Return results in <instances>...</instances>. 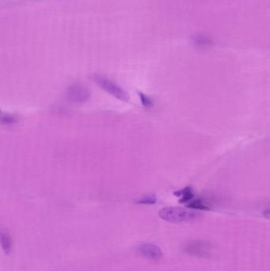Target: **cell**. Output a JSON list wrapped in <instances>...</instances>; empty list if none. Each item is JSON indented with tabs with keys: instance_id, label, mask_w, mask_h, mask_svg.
<instances>
[{
	"instance_id": "1",
	"label": "cell",
	"mask_w": 270,
	"mask_h": 271,
	"mask_svg": "<svg viewBox=\"0 0 270 271\" xmlns=\"http://www.w3.org/2000/svg\"><path fill=\"white\" fill-rule=\"evenodd\" d=\"M159 217L168 222L182 223L194 221L200 217L197 212L180 208V207H167L159 211Z\"/></svg>"
},
{
	"instance_id": "2",
	"label": "cell",
	"mask_w": 270,
	"mask_h": 271,
	"mask_svg": "<svg viewBox=\"0 0 270 271\" xmlns=\"http://www.w3.org/2000/svg\"><path fill=\"white\" fill-rule=\"evenodd\" d=\"M94 80L97 82L100 88H102L104 91L110 94L112 96L115 97L120 101H128L129 100V96L128 93L123 88H120L115 82L103 77L101 75H95Z\"/></svg>"
},
{
	"instance_id": "3",
	"label": "cell",
	"mask_w": 270,
	"mask_h": 271,
	"mask_svg": "<svg viewBox=\"0 0 270 271\" xmlns=\"http://www.w3.org/2000/svg\"><path fill=\"white\" fill-rule=\"evenodd\" d=\"M90 96V90L84 84H72L67 90V98L73 103H84L89 99Z\"/></svg>"
},
{
	"instance_id": "4",
	"label": "cell",
	"mask_w": 270,
	"mask_h": 271,
	"mask_svg": "<svg viewBox=\"0 0 270 271\" xmlns=\"http://www.w3.org/2000/svg\"><path fill=\"white\" fill-rule=\"evenodd\" d=\"M211 249V245L209 242L202 240H196L191 242L185 247V252L192 256L198 257H207Z\"/></svg>"
},
{
	"instance_id": "5",
	"label": "cell",
	"mask_w": 270,
	"mask_h": 271,
	"mask_svg": "<svg viewBox=\"0 0 270 271\" xmlns=\"http://www.w3.org/2000/svg\"><path fill=\"white\" fill-rule=\"evenodd\" d=\"M138 252L145 258L153 261H159L163 256L162 251L159 247L151 243H143L138 247Z\"/></svg>"
},
{
	"instance_id": "6",
	"label": "cell",
	"mask_w": 270,
	"mask_h": 271,
	"mask_svg": "<svg viewBox=\"0 0 270 271\" xmlns=\"http://www.w3.org/2000/svg\"><path fill=\"white\" fill-rule=\"evenodd\" d=\"M174 194L181 198V199L179 200L180 203H186L194 198V193H193V190L190 186H186L181 191H176Z\"/></svg>"
},
{
	"instance_id": "7",
	"label": "cell",
	"mask_w": 270,
	"mask_h": 271,
	"mask_svg": "<svg viewBox=\"0 0 270 271\" xmlns=\"http://www.w3.org/2000/svg\"><path fill=\"white\" fill-rule=\"evenodd\" d=\"M194 44L199 47H206L213 44V40L210 37L204 35H197L194 37Z\"/></svg>"
},
{
	"instance_id": "8",
	"label": "cell",
	"mask_w": 270,
	"mask_h": 271,
	"mask_svg": "<svg viewBox=\"0 0 270 271\" xmlns=\"http://www.w3.org/2000/svg\"><path fill=\"white\" fill-rule=\"evenodd\" d=\"M1 243H2L3 249L6 253H9L11 249V241L10 236L7 233L3 230L1 232Z\"/></svg>"
},
{
	"instance_id": "9",
	"label": "cell",
	"mask_w": 270,
	"mask_h": 271,
	"mask_svg": "<svg viewBox=\"0 0 270 271\" xmlns=\"http://www.w3.org/2000/svg\"><path fill=\"white\" fill-rule=\"evenodd\" d=\"M187 207L192 210H210L207 205H204V202H203L201 200H194V201H191V202L189 203Z\"/></svg>"
},
{
	"instance_id": "10",
	"label": "cell",
	"mask_w": 270,
	"mask_h": 271,
	"mask_svg": "<svg viewBox=\"0 0 270 271\" xmlns=\"http://www.w3.org/2000/svg\"><path fill=\"white\" fill-rule=\"evenodd\" d=\"M156 197L155 195H148V196L143 197V198L138 199L136 203L141 204V205H153L156 202Z\"/></svg>"
},
{
	"instance_id": "11",
	"label": "cell",
	"mask_w": 270,
	"mask_h": 271,
	"mask_svg": "<svg viewBox=\"0 0 270 271\" xmlns=\"http://www.w3.org/2000/svg\"><path fill=\"white\" fill-rule=\"evenodd\" d=\"M138 95L139 96V99L141 101L142 105L146 108H150L153 105V101L150 97H148V95H144L142 92H138Z\"/></svg>"
},
{
	"instance_id": "12",
	"label": "cell",
	"mask_w": 270,
	"mask_h": 271,
	"mask_svg": "<svg viewBox=\"0 0 270 271\" xmlns=\"http://www.w3.org/2000/svg\"><path fill=\"white\" fill-rule=\"evenodd\" d=\"M17 117L9 114H2L1 116V122L3 124H13L17 122Z\"/></svg>"
}]
</instances>
